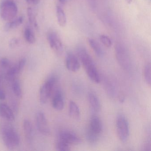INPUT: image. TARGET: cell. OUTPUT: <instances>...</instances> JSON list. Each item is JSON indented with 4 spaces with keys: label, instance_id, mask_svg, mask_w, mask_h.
I'll return each mask as SVG.
<instances>
[{
    "label": "cell",
    "instance_id": "cell-19",
    "mask_svg": "<svg viewBox=\"0 0 151 151\" xmlns=\"http://www.w3.org/2000/svg\"><path fill=\"white\" fill-rule=\"evenodd\" d=\"M88 42L90 46L95 53L96 55L99 57H101L103 54V51L98 42L92 38L88 39Z\"/></svg>",
    "mask_w": 151,
    "mask_h": 151
},
{
    "label": "cell",
    "instance_id": "cell-14",
    "mask_svg": "<svg viewBox=\"0 0 151 151\" xmlns=\"http://www.w3.org/2000/svg\"><path fill=\"white\" fill-rule=\"evenodd\" d=\"M88 100L92 109L95 112H99L101 109V104L97 95L93 92H91L88 94Z\"/></svg>",
    "mask_w": 151,
    "mask_h": 151
},
{
    "label": "cell",
    "instance_id": "cell-32",
    "mask_svg": "<svg viewBox=\"0 0 151 151\" xmlns=\"http://www.w3.org/2000/svg\"><path fill=\"white\" fill-rule=\"evenodd\" d=\"M58 1L62 4H64L66 2V0H58Z\"/></svg>",
    "mask_w": 151,
    "mask_h": 151
},
{
    "label": "cell",
    "instance_id": "cell-9",
    "mask_svg": "<svg viewBox=\"0 0 151 151\" xmlns=\"http://www.w3.org/2000/svg\"><path fill=\"white\" fill-rule=\"evenodd\" d=\"M36 124L38 129L42 134L47 135L50 133V129L45 115L43 112L40 111L36 115Z\"/></svg>",
    "mask_w": 151,
    "mask_h": 151
},
{
    "label": "cell",
    "instance_id": "cell-25",
    "mask_svg": "<svg viewBox=\"0 0 151 151\" xmlns=\"http://www.w3.org/2000/svg\"><path fill=\"white\" fill-rule=\"evenodd\" d=\"M56 149L59 151H69L70 150V145L64 142L57 141Z\"/></svg>",
    "mask_w": 151,
    "mask_h": 151
},
{
    "label": "cell",
    "instance_id": "cell-18",
    "mask_svg": "<svg viewBox=\"0 0 151 151\" xmlns=\"http://www.w3.org/2000/svg\"><path fill=\"white\" fill-rule=\"evenodd\" d=\"M56 16L59 25L61 27H65L67 24V17L63 9L60 6L56 7Z\"/></svg>",
    "mask_w": 151,
    "mask_h": 151
},
{
    "label": "cell",
    "instance_id": "cell-11",
    "mask_svg": "<svg viewBox=\"0 0 151 151\" xmlns=\"http://www.w3.org/2000/svg\"><path fill=\"white\" fill-rule=\"evenodd\" d=\"M87 130L94 134L100 136L102 131V124L98 116H93L91 117Z\"/></svg>",
    "mask_w": 151,
    "mask_h": 151
},
{
    "label": "cell",
    "instance_id": "cell-26",
    "mask_svg": "<svg viewBox=\"0 0 151 151\" xmlns=\"http://www.w3.org/2000/svg\"><path fill=\"white\" fill-rule=\"evenodd\" d=\"M99 39L101 43L105 46L109 47L112 46V42L109 37L105 35L100 36Z\"/></svg>",
    "mask_w": 151,
    "mask_h": 151
},
{
    "label": "cell",
    "instance_id": "cell-27",
    "mask_svg": "<svg viewBox=\"0 0 151 151\" xmlns=\"http://www.w3.org/2000/svg\"><path fill=\"white\" fill-rule=\"evenodd\" d=\"M0 65L2 68H7L10 65V61L7 58H2L0 60Z\"/></svg>",
    "mask_w": 151,
    "mask_h": 151
},
{
    "label": "cell",
    "instance_id": "cell-31",
    "mask_svg": "<svg viewBox=\"0 0 151 151\" xmlns=\"http://www.w3.org/2000/svg\"><path fill=\"white\" fill-rule=\"evenodd\" d=\"M125 1L128 4H130L132 1V0H125Z\"/></svg>",
    "mask_w": 151,
    "mask_h": 151
},
{
    "label": "cell",
    "instance_id": "cell-29",
    "mask_svg": "<svg viewBox=\"0 0 151 151\" xmlns=\"http://www.w3.org/2000/svg\"><path fill=\"white\" fill-rule=\"evenodd\" d=\"M26 2L30 5H36L38 4L40 0H26Z\"/></svg>",
    "mask_w": 151,
    "mask_h": 151
},
{
    "label": "cell",
    "instance_id": "cell-6",
    "mask_svg": "<svg viewBox=\"0 0 151 151\" xmlns=\"http://www.w3.org/2000/svg\"><path fill=\"white\" fill-rule=\"evenodd\" d=\"M58 141H61L70 145H78L82 142L81 139L76 133L68 130H62L58 134Z\"/></svg>",
    "mask_w": 151,
    "mask_h": 151
},
{
    "label": "cell",
    "instance_id": "cell-7",
    "mask_svg": "<svg viewBox=\"0 0 151 151\" xmlns=\"http://www.w3.org/2000/svg\"><path fill=\"white\" fill-rule=\"evenodd\" d=\"M115 54L116 59L121 67L124 69H128L130 66V59L125 48L120 44L115 46Z\"/></svg>",
    "mask_w": 151,
    "mask_h": 151
},
{
    "label": "cell",
    "instance_id": "cell-8",
    "mask_svg": "<svg viewBox=\"0 0 151 151\" xmlns=\"http://www.w3.org/2000/svg\"><path fill=\"white\" fill-rule=\"evenodd\" d=\"M47 40L53 51L57 55H61L63 52V45L59 35L54 32H51L47 35Z\"/></svg>",
    "mask_w": 151,
    "mask_h": 151
},
{
    "label": "cell",
    "instance_id": "cell-17",
    "mask_svg": "<svg viewBox=\"0 0 151 151\" xmlns=\"http://www.w3.org/2000/svg\"><path fill=\"white\" fill-rule=\"evenodd\" d=\"M23 17L21 16L15 20L14 19L10 22H9L5 25L4 27V30L6 32H8L11 30L17 28L23 23Z\"/></svg>",
    "mask_w": 151,
    "mask_h": 151
},
{
    "label": "cell",
    "instance_id": "cell-24",
    "mask_svg": "<svg viewBox=\"0 0 151 151\" xmlns=\"http://www.w3.org/2000/svg\"><path fill=\"white\" fill-rule=\"evenodd\" d=\"M22 71L17 63L14 66L10 68L9 70L7 72L8 76L10 78H14L16 75L19 74Z\"/></svg>",
    "mask_w": 151,
    "mask_h": 151
},
{
    "label": "cell",
    "instance_id": "cell-4",
    "mask_svg": "<svg viewBox=\"0 0 151 151\" xmlns=\"http://www.w3.org/2000/svg\"><path fill=\"white\" fill-rule=\"evenodd\" d=\"M57 79L54 76L48 78L40 87L39 98L40 103L45 104L47 102L52 92Z\"/></svg>",
    "mask_w": 151,
    "mask_h": 151
},
{
    "label": "cell",
    "instance_id": "cell-1",
    "mask_svg": "<svg viewBox=\"0 0 151 151\" xmlns=\"http://www.w3.org/2000/svg\"><path fill=\"white\" fill-rule=\"evenodd\" d=\"M77 53L89 78L94 83H99L101 81L99 74L92 58L86 49L79 47L77 49Z\"/></svg>",
    "mask_w": 151,
    "mask_h": 151
},
{
    "label": "cell",
    "instance_id": "cell-5",
    "mask_svg": "<svg viewBox=\"0 0 151 151\" xmlns=\"http://www.w3.org/2000/svg\"><path fill=\"white\" fill-rule=\"evenodd\" d=\"M116 132L119 139L123 142L128 140L129 134V122L126 117L120 114L117 116L116 121Z\"/></svg>",
    "mask_w": 151,
    "mask_h": 151
},
{
    "label": "cell",
    "instance_id": "cell-10",
    "mask_svg": "<svg viewBox=\"0 0 151 151\" xmlns=\"http://www.w3.org/2000/svg\"><path fill=\"white\" fill-rule=\"evenodd\" d=\"M66 66L70 71L77 72L80 68V62L75 55L72 53L69 52L66 55Z\"/></svg>",
    "mask_w": 151,
    "mask_h": 151
},
{
    "label": "cell",
    "instance_id": "cell-20",
    "mask_svg": "<svg viewBox=\"0 0 151 151\" xmlns=\"http://www.w3.org/2000/svg\"><path fill=\"white\" fill-rule=\"evenodd\" d=\"M24 37L25 40L30 44H33L36 42V37L33 31L29 28H26L24 31Z\"/></svg>",
    "mask_w": 151,
    "mask_h": 151
},
{
    "label": "cell",
    "instance_id": "cell-21",
    "mask_svg": "<svg viewBox=\"0 0 151 151\" xmlns=\"http://www.w3.org/2000/svg\"><path fill=\"white\" fill-rule=\"evenodd\" d=\"M27 15L29 22L31 25H33L36 29H38V24L36 21V14L34 10L31 7L27 9Z\"/></svg>",
    "mask_w": 151,
    "mask_h": 151
},
{
    "label": "cell",
    "instance_id": "cell-30",
    "mask_svg": "<svg viewBox=\"0 0 151 151\" xmlns=\"http://www.w3.org/2000/svg\"><path fill=\"white\" fill-rule=\"evenodd\" d=\"M6 96L5 92L2 89H0V100H4L6 99Z\"/></svg>",
    "mask_w": 151,
    "mask_h": 151
},
{
    "label": "cell",
    "instance_id": "cell-23",
    "mask_svg": "<svg viewBox=\"0 0 151 151\" xmlns=\"http://www.w3.org/2000/svg\"><path fill=\"white\" fill-rule=\"evenodd\" d=\"M12 89L15 95L18 97L21 98L22 96V91L21 85L18 80H16L14 81L12 85Z\"/></svg>",
    "mask_w": 151,
    "mask_h": 151
},
{
    "label": "cell",
    "instance_id": "cell-12",
    "mask_svg": "<svg viewBox=\"0 0 151 151\" xmlns=\"http://www.w3.org/2000/svg\"><path fill=\"white\" fill-rule=\"evenodd\" d=\"M53 107L55 110L60 111L64 107V101L63 94L60 90L55 91L52 101Z\"/></svg>",
    "mask_w": 151,
    "mask_h": 151
},
{
    "label": "cell",
    "instance_id": "cell-28",
    "mask_svg": "<svg viewBox=\"0 0 151 151\" xmlns=\"http://www.w3.org/2000/svg\"><path fill=\"white\" fill-rule=\"evenodd\" d=\"M20 43V40L16 38H14L10 40L9 42V47L12 48H15L19 45Z\"/></svg>",
    "mask_w": 151,
    "mask_h": 151
},
{
    "label": "cell",
    "instance_id": "cell-2",
    "mask_svg": "<svg viewBox=\"0 0 151 151\" xmlns=\"http://www.w3.org/2000/svg\"><path fill=\"white\" fill-rule=\"evenodd\" d=\"M1 134L5 145L9 149H13L19 145L20 138L15 129L12 125L4 124L1 127Z\"/></svg>",
    "mask_w": 151,
    "mask_h": 151
},
{
    "label": "cell",
    "instance_id": "cell-15",
    "mask_svg": "<svg viewBox=\"0 0 151 151\" xmlns=\"http://www.w3.org/2000/svg\"><path fill=\"white\" fill-rule=\"evenodd\" d=\"M23 129L24 135L27 142L31 143L33 139V128L29 120L25 119L23 122Z\"/></svg>",
    "mask_w": 151,
    "mask_h": 151
},
{
    "label": "cell",
    "instance_id": "cell-3",
    "mask_svg": "<svg viewBox=\"0 0 151 151\" xmlns=\"http://www.w3.org/2000/svg\"><path fill=\"white\" fill-rule=\"evenodd\" d=\"M18 12L17 6L11 0H4L0 4V15L4 21L14 20Z\"/></svg>",
    "mask_w": 151,
    "mask_h": 151
},
{
    "label": "cell",
    "instance_id": "cell-22",
    "mask_svg": "<svg viewBox=\"0 0 151 151\" xmlns=\"http://www.w3.org/2000/svg\"><path fill=\"white\" fill-rule=\"evenodd\" d=\"M151 64L150 63H147L145 65L144 69V76H145V81L147 85L151 86Z\"/></svg>",
    "mask_w": 151,
    "mask_h": 151
},
{
    "label": "cell",
    "instance_id": "cell-13",
    "mask_svg": "<svg viewBox=\"0 0 151 151\" xmlns=\"http://www.w3.org/2000/svg\"><path fill=\"white\" fill-rule=\"evenodd\" d=\"M0 116L9 122H13L15 119L12 109L5 103L0 104Z\"/></svg>",
    "mask_w": 151,
    "mask_h": 151
},
{
    "label": "cell",
    "instance_id": "cell-16",
    "mask_svg": "<svg viewBox=\"0 0 151 151\" xmlns=\"http://www.w3.org/2000/svg\"><path fill=\"white\" fill-rule=\"evenodd\" d=\"M69 114L70 116L75 120H78L80 119V109L78 105L74 101H70V102Z\"/></svg>",
    "mask_w": 151,
    "mask_h": 151
}]
</instances>
